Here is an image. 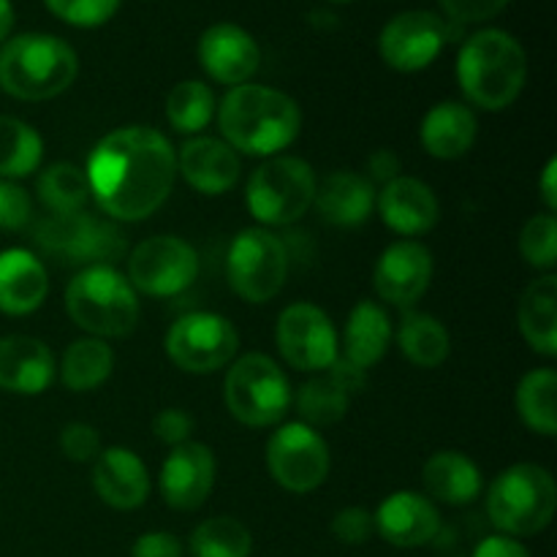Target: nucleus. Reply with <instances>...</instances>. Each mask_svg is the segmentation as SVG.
<instances>
[{"instance_id": "obj_1", "label": "nucleus", "mask_w": 557, "mask_h": 557, "mask_svg": "<svg viewBox=\"0 0 557 557\" xmlns=\"http://www.w3.org/2000/svg\"><path fill=\"white\" fill-rule=\"evenodd\" d=\"M90 196L114 221L150 218L172 194L177 152L166 136L147 125H125L92 147L87 158Z\"/></svg>"}, {"instance_id": "obj_2", "label": "nucleus", "mask_w": 557, "mask_h": 557, "mask_svg": "<svg viewBox=\"0 0 557 557\" xmlns=\"http://www.w3.org/2000/svg\"><path fill=\"white\" fill-rule=\"evenodd\" d=\"M218 125L232 150L248 156H275L286 150L302 128V112L288 92L267 85L232 87L218 107Z\"/></svg>"}, {"instance_id": "obj_3", "label": "nucleus", "mask_w": 557, "mask_h": 557, "mask_svg": "<svg viewBox=\"0 0 557 557\" xmlns=\"http://www.w3.org/2000/svg\"><path fill=\"white\" fill-rule=\"evenodd\" d=\"M528 79V54L506 30H479L457 54V82L468 101L500 112L520 98Z\"/></svg>"}, {"instance_id": "obj_4", "label": "nucleus", "mask_w": 557, "mask_h": 557, "mask_svg": "<svg viewBox=\"0 0 557 557\" xmlns=\"http://www.w3.org/2000/svg\"><path fill=\"white\" fill-rule=\"evenodd\" d=\"M79 58L49 33H22L0 47V87L20 101H49L74 85Z\"/></svg>"}, {"instance_id": "obj_5", "label": "nucleus", "mask_w": 557, "mask_h": 557, "mask_svg": "<svg viewBox=\"0 0 557 557\" xmlns=\"http://www.w3.org/2000/svg\"><path fill=\"white\" fill-rule=\"evenodd\" d=\"M65 310L92 337H125L139 324V297L114 267H85L65 288Z\"/></svg>"}, {"instance_id": "obj_6", "label": "nucleus", "mask_w": 557, "mask_h": 557, "mask_svg": "<svg viewBox=\"0 0 557 557\" xmlns=\"http://www.w3.org/2000/svg\"><path fill=\"white\" fill-rule=\"evenodd\" d=\"M557 484L553 473L533 462H520L495 476L487 490V515L504 536H536L553 522Z\"/></svg>"}, {"instance_id": "obj_7", "label": "nucleus", "mask_w": 557, "mask_h": 557, "mask_svg": "<svg viewBox=\"0 0 557 557\" xmlns=\"http://www.w3.org/2000/svg\"><path fill=\"white\" fill-rule=\"evenodd\" d=\"M228 413L248 428H272L292 408V384L275 359L267 354H245L228 368L223 381Z\"/></svg>"}, {"instance_id": "obj_8", "label": "nucleus", "mask_w": 557, "mask_h": 557, "mask_svg": "<svg viewBox=\"0 0 557 557\" xmlns=\"http://www.w3.org/2000/svg\"><path fill=\"white\" fill-rule=\"evenodd\" d=\"M315 185L319 180L308 161L275 156L253 172L245 190V205L264 226H288L313 207Z\"/></svg>"}, {"instance_id": "obj_9", "label": "nucleus", "mask_w": 557, "mask_h": 557, "mask_svg": "<svg viewBox=\"0 0 557 557\" xmlns=\"http://www.w3.org/2000/svg\"><path fill=\"white\" fill-rule=\"evenodd\" d=\"M228 283L234 294L250 305L277 297L288 275V250L281 237L267 228H245L228 248Z\"/></svg>"}, {"instance_id": "obj_10", "label": "nucleus", "mask_w": 557, "mask_h": 557, "mask_svg": "<svg viewBox=\"0 0 557 557\" xmlns=\"http://www.w3.org/2000/svg\"><path fill=\"white\" fill-rule=\"evenodd\" d=\"M36 243L60 264L98 267L117 261L125 243L117 228L107 221L74 212V215H49L36 226Z\"/></svg>"}, {"instance_id": "obj_11", "label": "nucleus", "mask_w": 557, "mask_h": 557, "mask_svg": "<svg viewBox=\"0 0 557 557\" xmlns=\"http://www.w3.org/2000/svg\"><path fill=\"white\" fill-rule=\"evenodd\" d=\"M163 346L180 370L201 375L215 373L232 362L239 348V335L226 315L199 310L174 321Z\"/></svg>"}, {"instance_id": "obj_12", "label": "nucleus", "mask_w": 557, "mask_h": 557, "mask_svg": "<svg viewBox=\"0 0 557 557\" xmlns=\"http://www.w3.org/2000/svg\"><path fill=\"white\" fill-rule=\"evenodd\" d=\"M267 468L288 493H313L330 476V446L308 424H283L267 441Z\"/></svg>"}, {"instance_id": "obj_13", "label": "nucleus", "mask_w": 557, "mask_h": 557, "mask_svg": "<svg viewBox=\"0 0 557 557\" xmlns=\"http://www.w3.org/2000/svg\"><path fill=\"white\" fill-rule=\"evenodd\" d=\"M199 275L194 245L174 234L145 239L128 256V283L147 297H177Z\"/></svg>"}, {"instance_id": "obj_14", "label": "nucleus", "mask_w": 557, "mask_h": 557, "mask_svg": "<svg viewBox=\"0 0 557 557\" xmlns=\"http://www.w3.org/2000/svg\"><path fill=\"white\" fill-rule=\"evenodd\" d=\"M275 341L281 357L302 373H321L335 364L337 332L330 315L310 302H294L277 315Z\"/></svg>"}, {"instance_id": "obj_15", "label": "nucleus", "mask_w": 557, "mask_h": 557, "mask_svg": "<svg viewBox=\"0 0 557 557\" xmlns=\"http://www.w3.org/2000/svg\"><path fill=\"white\" fill-rule=\"evenodd\" d=\"M449 36V22L435 11H403L381 30L379 54L389 69L413 74L444 52Z\"/></svg>"}, {"instance_id": "obj_16", "label": "nucleus", "mask_w": 557, "mask_h": 557, "mask_svg": "<svg viewBox=\"0 0 557 557\" xmlns=\"http://www.w3.org/2000/svg\"><path fill=\"white\" fill-rule=\"evenodd\" d=\"M212 487H215V455L210 446L196 441L174 446L172 455L163 460L161 479H158V490L166 506H172L174 511H196L210 498Z\"/></svg>"}, {"instance_id": "obj_17", "label": "nucleus", "mask_w": 557, "mask_h": 557, "mask_svg": "<svg viewBox=\"0 0 557 557\" xmlns=\"http://www.w3.org/2000/svg\"><path fill=\"white\" fill-rule=\"evenodd\" d=\"M433 281V253L422 243L400 239L381 253L373 272V286L384 302L408 308L419 302Z\"/></svg>"}, {"instance_id": "obj_18", "label": "nucleus", "mask_w": 557, "mask_h": 557, "mask_svg": "<svg viewBox=\"0 0 557 557\" xmlns=\"http://www.w3.org/2000/svg\"><path fill=\"white\" fill-rule=\"evenodd\" d=\"M199 63L221 85H245L259 71L261 52L256 38L234 22L210 25L199 38Z\"/></svg>"}, {"instance_id": "obj_19", "label": "nucleus", "mask_w": 557, "mask_h": 557, "mask_svg": "<svg viewBox=\"0 0 557 557\" xmlns=\"http://www.w3.org/2000/svg\"><path fill=\"white\" fill-rule=\"evenodd\" d=\"M375 533L384 536L392 547L417 549L433 542L441 531V515L419 493H392L373 515Z\"/></svg>"}, {"instance_id": "obj_20", "label": "nucleus", "mask_w": 557, "mask_h": 557, "mask_svg": "<svg viewBox=\"0 0 557 557\" xmlns=\"http://www.w3.org/2000/svg\"><path fill=\"white\" fill-rule=\"evenodd\" d=\"M92 490L112 509L134 511L150 495V473L136 451L112 446L92 462Z\"/></svg>"}, {"instance_id": "obj_21", "label": "nucleus", "mask_w": 557, "mask_h": 557, "mask_svg": "<svg viewBox=\"0 0 557 557\" xmlns=\"http://www.w3.org/2000/svg\"><path fill=\"white\" fill-rule=\"evenodd\" d=\"M379 215L392 232L403 237H417L430 232L438 223L441 205L435 199L433 188L417 177H395L384 185L381 194H375Z\"/></svg>"}, {"instance_id": "obj_22", "label": "nucleus", "mask_w": 557, "mask_h": 557, "mask_svg": "<svg viewBox=\"0 0 557 557\" xmlns=\"http://www.w3.org/2000/svg\"><path fill=\"white\" fill-rule=\"evenodd\" d=\"M177 172L199 194L221 196L232 190L239 180L237 150H232L223 139L194 136L180 147Z\"/></svg>"}, {"instance_id": "obj_23", "label": "nucleus", "mask_w": 557, "mask_h": 557, "mask_svg": "<svg viewBox=\"0 0 557 557\" xmlns=\"http://www.w3.org/2000/svg\"><path fill=\"white\" fill-rule=\"evenodd\" d=\"M54 381L49 346L30 335L0 337V389L11 395H41Z\"/></svg>"}, {"instance_id": "obj_24", "label": "nucleus", "mask_w": 557, "mask_h": 557, "mask_svg": "<svg viewBox=\"0 0 557 557\" xmlns=\"http://www.w3.org/2000/svg\"><path fill=\"white\" fill-rule=\"evenodd\" d=\"M49 277L41 259L25 248L0 250V313L27 315L44 305Z\"/></svg>"}, {"instance_id": "obj_25", "label": "nucleus", "mask_w": 557, "mask_h": 557, "mask_svg": "<svg viewBox=\"0 0 557 557\" xmlns=\"http://www.w3.org/2000/svg\"><path fill=\"white\" fill-rule=\"evenodd\" d=\"M313 205L321 218L332 226H359L375 210V188L368 177L357 172H332L315 185Z\"/></svg>"}, {"instance_id": "obj_26", "label": "nucleus", "mask_w": 557, "mask_h": 557, "mask_svg": "<svg viewBox=\"0 0 557 557\" xmlns=\"http://www.w3.org/2000/svg\"><path fill=\"white\" fill-rule=\"evenodd\" d=\"M476 114L457 101H441L424 114L422 128H419V141L424 152L438 161H455L462 158L476 141Z\"/></svg>"}, {"instance_id": "obj_27", "label": "nucleus", "mask_w": 557, "mask_h": 557, "mask_svg": "<svg viewBox=\"0 0 557 557\" xmlns=\"http://www.w3.org/2000/svg\"><path fill=\"white\" fill-rule=\"evenodd\" d=\"M389 315L384 313L381 305L362 299L346 321V332H343V359L351 362L354 368L370 370L389 351Z\"/></svg>"}, {"instance_id": "obj_28", "label": "nucleus", "mask_w": 557, "mask_h": 557, "mask_svg": "<svg viewBox=\"0 0 557 557\" xmlns=\"http://www.w3.org/2000/svg\"><path fill=\"white\" fill-rule=\"evenodd\" d=\"M422 482L435 500L449 506H466L482 493V471L462 451H435L424 462Z\"/></svg>"}, {"instance_id": "obj_29", "label": "nucleus", "mask_w": 557, "mask_h": 557, "mask_svg": "<svg viewBox=\"0 0 557 557\" xmlns=\"http://www.w3.org/2000/svg\"><path fill=\"white\" fill-rule=\"evenodd\" d=\"M517 321H520V332L528 341L533 351L544 354V357H555L557 354V277L549 275L539 277L525 294L520 297V308H517Z\"/></svg>"}, {"instance_id": "obj_30", "label": "nucleus", "mask_w": 557, "mask_h": 557, "mask_svg": "<svg viewBox=\"0 0 557 557\" xmlns=\"http://www.w3.org/2000/svg\"><path fill=\"white\" fill-rule=\"evenodd\" d=\"M397 346L408 362L433 370L449 359L451 337L435 315L408 313L403 315L400 330H397Z\"/></svg>"}, {"instance_id": "obj_31", "label": "nucleus", "mask_w": 557, "mask_h": 557, "mask_svg": "<svg viewBox=\"0 0 557 557\" xmlns=\"http://www.w3.org/2000/svg\"><path fill=\"white\" fill-rule=\"evenodd\" d=\"M114 354L98 337L74 341L60 362V381L69 392H92L112 375Z\"/></svg>"}, {"instance_id": "obj_32", "label": "nucleus", "mask_w": 557, "mask_h": 557, "mask_svg": "<svg viewBox=\"0 0 557 557\" xmlns=\"http://www.w3.org/2000/svg\"><path fill=\"white\" fill-rule=\"evenodd\" d=\"M44 141L25 120L0 114V180L27 177L41 166Z\"/></svg>"}, {"instance_id": "obj_33", "label": "nucleus", "mask_w": 557, "mask_h": 557, "mask_svg": "<svg viewBox=\"0 0 557 557\" xmlns=\"http://www.w3.org/2000/svg\"><path fill=\"white\" fill-rule=\"evenodd\" d=\"M38 199L52 215H74L85 212L87 199H90V185L87 174L74 163H52L38 174Z\"/></svg>"}, {"instance_id": "obj_34", "label": "nucleus", "mask_w": 557, "mask_h": 557, "mask_svg": "<svg viewBox=\"0 0 557 557\" xmlns=\"http://www.w3.org/2000/svg\"><path fill=\"white\" fill-rule=\"evenodd\" d=\"M555 395H557V375L555 370H531L525 379L517 386V411H520L522 422L539 435L553 438L557 433V411H555Z\"/></svg>"}, {"instance_id": "obj_35", "label": "nucleus", "mask_w": 557, "mask_h": 557, "mask_svg": "<svg viewBox=\"0 0 557 557\" xmlns=\"http://www.w3.org/2000/svg\"><path fill=\"white\" fill-rule=\"evenodd\" d=\"M348 400H351V395L326 373L299 386L297 411L302 417V424H308V428H330V424H337L346 417Z\"/></svg>"}, {"instance_id": "obj_36", "label": "nucleus", "mask_w": 557, "mask_h": 557, "mask_svg": "<svg viewBox=\"0 0 557 557\" xmlns=\"http://www.w3.org/2000/svg\"><path fill=\"white\" fill-rule=\"evenodd\" d=\"M215 114V92L199 79H185L169 90L166 117L180 134H199Z\"/></svg>"}, {"instance_id": "obj_37", "label": "nucleus", "mask_w": 557, "mask_h": 557, "mask_svg": "<svg viewBox=\"0 0 557 557\" xmlns=\"http://www.w3.org/2000/svg\"><path fill=\"white\" fill-rule=\"evenodd\" d=\"M253 536L234 517H210L190 536V557H250Z\"/></svg>"}, {"instance_id": "obj_38", "label": "nucleus", "mask_w": 557, "mask_h": 557, "mask_svg": "<svg viewBox=\"0 0 557 557\" xmlns=\"http://www.w3.org/2000/svg\"><path fill=\"white\" fill-rule=\"evenodd\" d=\"M520 253L536 270H555L557 264V221L553 212L533 215L520 232Z\"/></svg>"}, {"instance_id": "obj_39", "label": "nucleus", "mask_w": 557, "mask_h": 557, "mask_svg": "<svg viewBox=\"0 0 557 557\" xmlns=\"http://www.w3.org/2000/svg\"><path fill=\"white\" fill-rule=\"evenodd\" d=\"M44 5L65 25L98 27L117 14L120 0H44Z\"/></svg>"}, {"instance_id": "obj_40", "label": "nucleus", "mask_w": 557, "mask_h": 557, "mask_svg": "<svg viewBox=\"0 0 557 557\" xmlns=\"http://www.w3.org/2000/svg\"><path fill=\"white\" fill-rule=\"evenodd\" d=\"M33 201L14 180H0V232H20L30 223Z\"/></svg>"}, {"instance_id": "obj_41", "label": "nucleus", "mask_w": 557, "mask_h": 557, "mask_svg": "<svg viewBox=\"0 0 557 557\" xmlns=\"http://www.w3.org/2000/svg\"><path fill=\"white\" fill-rule=\"evenodd\" d=\"M60 449L71 462H96L101 455V435L92 424L71 422L60 433Z\"/></svg>"}, {"instance_id": "obj_42", "label": "nucleus", "mask_w": 557, "mask_h": 557, "mask_svg": "<svg viewBox=\"0 0 557 557\" xmlns=\"http://www.w3.org/2000/svg\"><path fill=\"white\" fill-rule=\"evenodd\" d=\"M441 11L455 25H479L498 16L511 0H438Z\"/></svg>"}, {"instance_id": "obj_43", "label": "nucleus", "mask_w": 557, "mask_h": 557, "mask_svg": "<svg viewBox=\"0 0 557 557\" xmlns=\"http://www.w3.org/2000/svg\"><path fill=\"white\" fill-rule=\"evenodd\" d=\"M375 533L373 515L362 506H348L332 517V536L343 544H364Z\"/></svg>"}, {"instance_id": "obj_44", "label": "nucleus", "mask_w": 557, "mask_h": 557, "mask_svg": "<svg viewBox=\"0 0 557 557\" xmlns=\"http://www.w3.org/2000/svg\"><path fill=\"white\" fill-rule=\"evenodd\" d=\"M152 433L161 444L166 446H180L185 441H190V433H194V417L185 413L183 408H163L158 411V417L152 419Z\"/></svg>"}, {"instance_id": "obj_45", "label": "nucleus", "mask_w": 557, "mask_h": 557, "mask_svg": "<svg viewBox=\"0 0 557 557\" xmlns=\"http://www.w3.org/2000/svg\"><path fill=\"white\" fill-rule=\"evenodd\" d=\"M183 542H180L174 533L166 531H152L145 533L134 542V549H131V557H183Z\"/></svg>"}, {"instance_id": "obj_46", "label": "nucleus", "mask_w": 557, "mask_h": 557, "mask_svg": "<svg viewBox=\"0 0 557 557\" xmlns=\"http://www.w3.org/2000/svg\"><path fill=\"white\" fill-rule=\"evenodd\" d=\"M473 557H531L517 539L511 536H490L473 549Z\"/></svg>"}, {"instance_id": "obj_47", "label": "nucleus", "mask_w": 557, "mask_h": 557, "mask_svg": "<svg viewBox=\"0 0 557 557\" xmlns=\"http://www.w3.org/2000/svg\"><path fill=\"white\" fill-rule=\"evenodd\" d=\"M370 177L373 180H384V183H389V180L400 177V161H397V156L392 150H379L370 156Z\"/></svg>"}, {"instance_id": "obj_48", "label": "nucleus", "mask_w": 557, "mask_h": 557, "mask_svg": "<svg viewBox=\"0 0 557 557\" xmlns=\"http://www.w3.org/2000/svg\"><path fill=\"white\" fill-rule=\"evenodd\" d=\"M555 177H557V161H555V158H549L547 166H544V174H542V199L547 201V210H549V212L557 210Z\"/></svg>"}, {"instance_id": "obj_49", "label": "nucleus", "mask_w": 557, "mask_h": 557, "mask_svg": "<svg viewBox=\"0 0 557 557\" xmlns=\"http://www.w3.org/2000/svg\"><path fill=\"white\" fill-rule=\"evenodd\" d=\"M14 5L11 0H0V44L9 41L11 30H14Z\"/></svg>"}, {"instance_id": "obj_50", "label": "nucleus", "mask_w": 557, "mask_h": 557, "mask_svg": "<svg viewBox=\"0 0 557 557\" xmlns=\"http://www.w3.org/2000/svg\"><path fill=\"white\" fill-rule=\"evenodd\" d=\"M326 3H337V5H343V3H354V0H326Z\"/></svg>"}]
</instances>
